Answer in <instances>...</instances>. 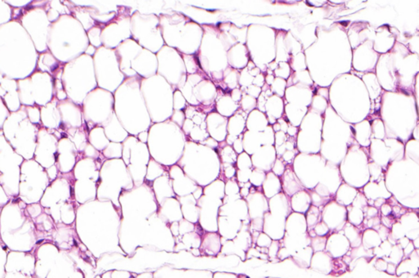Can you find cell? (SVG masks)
<instances>
[{"instance_id": "1", "label": "cell", "mask_w": 419, "mask_h": 278, "mask_svg": "<svg viewBox=\"0 0 419 278\" xmlns=\"http://www.w3.org/2000/svg\"><path fill=\"white\" fill-rule=\"evenodd\" d=\"M322 221L329 228V234L342 231L347 223L346 207L338 204L335 200L324 205L321 211Z\"/></svg>"}, {"instance_id": "2", "label": "cell", "mask_w": 419, "mask_h": 278, "mask_svg": "<svg viewBox=\"0 0 419 278\" xmlns=\"http://www.w3.org/2000/svg\"><path fill=\"white\" fill-rule=\"evenodd\" d=\"M248 204L250 219H264L266 213L269 212V200L260 191L251 192L245 198Z\"/></svg>"}, {"instance_id": "3", "label": "cell", "mask_w": 419, "mask_h": 278, "mask_svg": "<svg viewBox=\"0 0 419 278\" xmlns=\"http://www.w3.org/2000/svg\"><path fill=\"white\" fill-rule=\"evenodd\" d=\"M286 219V218L280 215L266 213L263 219V233L268 235L273 241H280L284 237Z\"/></svg>"}, {"instance_id": "4", "label": "cell", "mask_w": 419, "mask_h": 278, "mask_svg": "<svg viewBox=\"0 0 419 278\" xmlns=\"http://www.w3.org/2000/svg\"><path fill=\"white\" fill-rule=\"evenodd\" d=\"M350 249V242L344 234L340 233H332L327 237L325 249L333 259L343 257Z\"/></svg>"}, {"instance_id": "5", "label": "cell", "mask_w": 419, "mask_h": 278, "mask_svg": "<svg viewBox=\"0 0 419 278\" xmlns=\"http://www.w3.org/2000/svg\"><path fill=\"white\" fill-rule=\"evenodd\" d=\"M311 241V238L307 233L292 235L285 233L284 237H282V239H281L279 242L280 247L286 248L293 256L299 250L310 246Z\"/></svg>"}, {"instance_id": "6", "label": "cell", "mask_w": 419, "mask_h": 278, "mask_svg": "<svg viewBox=\"0 0 419 278\" xmlns=\"http://www.w3.org/2000/svg\"><path fill=\"white\" fill-rule=\"evenodd\" d=\"M219 215L233 217L239 220L251 222L248 214V204L244 199H238L232 202L226 203L219 208Z\"/></svg>"}, {"instance_id": "7", "label": "cell", "mask_w": 419, "mask_h": 278, "mask_svg": "<svg viewBox=\"0 0 419 278\" xmlns=\"http://www.w3.org/2000/svg\"><path fill=\"white\" fill-rule=\"evenodd\" d=\"M269 212L288 218L293 212L291 207L290 197L280 192L269 199Z\"/></svg>"}, {"instance_id": "8", "label": "cell", "mask_w": 419, "mask_h": 278, "mask_svg": "<svg viewBox=\"0 0 419 278\" xmlns=\"http://www.w3.org/2000/svg\"><path fill=\"white\" fill-rule=\"evenodd\" d=\"M398 222L402 225L405 231V237L410 241L419 237V219L417 211L405 213L400 217Z\"/></svg>"}, {"instance_id": "9", "label": "cell", "mask_w": 419, "mask_h": 278, "mask_svg": "<svg viewBox=\"0 0 419 278\" xmlns=\"http://www.w3.org/2000/svg\"><path fill=\"white\" fill-rule=\"evenodd\" d=\"M334 259L325 251L315 252L311 259L310 268L315 272L329 275L333 268Z\"/></svg>"}, {"instance_id": "10", "label": "cell", "mask_w": 419, "mask_h": 278, "mask_svg": "<svg viewBox=\"0 0 419 278\" xmlns=\"http://www.w3.org/2000/svg\"><path fill=\"white\" fill-rule=\"evenodd\" d=\"M285 233L288 234H301L307 233L306 220L305 215L293 212L286 219Z\"/></svg>"}, {"instance_id": "11", "label": "cell", "mask_w": 419, "mask_h": 278, "mask_svg": "<svg viewBox=\"0 0 419 278\" xmlns=\"http://www.w3.org/2000/svg\"><path fill=\"white\" fill-rule=\"evenodd\" d=\"M419 268L418 249H414L409 257L404 258L402 261L396 267L395 275L400 276L402 274L410 273L411 275H417Z\"/></svg>"}, {"instance_id": "12", "label": "cell", "mask_w": 419, "mask_h": 278, "mask_svg": "<svg viewBox=\"0 0 419 278\" xmlns=\"http://www.w3.org/2000/svg\"><path fill=\"white\" fill-rule=\"evenodd\" d=\"M291 207L293 212L305 215L311 205V199L309 192L305 190L300 191L290 197Z\"/></svg>"}, {"instance_id": "13", "label": "cell", "mask_w": 419, "mask_h": 278, "mask_svg": "<svg viewBox=\"0 0 419 278\" xmlns=\"http://www.w3.org/2000/svg\"><path fill=\"white\" fill-rule=\"evenodd\" d=\"M304 188H305L292 170H288L285 172L282 179V190L285 195L291 197L300 191L304 190Z\"/></svg>"}, {"instance_id": "14", "label": "cell", "mask_w": 419, "mask_h": 278, "mask_svg": "<svg viewBox=\"0 0 419 278\" xmlns=\"http://www.w3.org/2000/svg\"><path fill=\"white\" fill-rule=\"evenodd\" d=\"M342 230L344 235L350 242V248L359 247L362 245L363 231L359 227L353 226L347 222Z\"/></svg>"}, {"instance_id": "15", "label": "cell", "mask_w": 419, "mask_h": 278, "mask_svg": "<svg viewBox=\"0 0 419 278\" xmlns=\"http://www.w3.org/2000/svg\"><path fill=\"white\" fill-rule=\"evenodd\" d=\"M358 192L349 186H342L338 189L335 195V200L338 204L346 207L352 204Z\"/></svg>"}, {"instance_id": "16", "label": "cell", "mask_w": 419, "mask_h": 278, "mask_svg": "<svg viewBox=\"0 0 419 278\" xmlns=\"http://www.w3.org/2000/svg\"><path fill=\"white\" fill-rule=\"evenodd\" d=\"M313 249L311 246H307L299 250L292 256L295 264L301 268H309L311 266V259L313 256Z\"/></svg>"}, {"instance_id": "17", "label": "cell", "mask_w": 419, "mask_h": 278, "mask_svg": "<svg viewBox=\"0 0 419 278\" xmlns=\"http://www.w3.org/2000/svg\"><path fill=\"white\" fill-rule=\"evenodd\" d=\"M383 241L381 240L378 231L373 229L367 228L363 231L362 245L365 249H372L378 247Z\"/></svg>"}, {"instance_id": "18", "label": "cell", "mask_w": 419, "mask_h": 278, "mask_svg": "<svg viewBox=\"0 0 419 278\" xmlns=\"http://www.w3.org/2000/svg\"><path fill=\"white\" fill-rule=\"evenodd\" d=\"M305 220H306L307 231L314 229V227L322 221L321 211L318 207L314 206L311 204L309 210L305 213Z\"/></svg>"}, {"instance_id": "19", "label": "cell", "mask_w": 419, "mask_h": 278, "mask_svg": "<svg viewBox=\"0 0 419 278\" xmlns=\"http://www.w3.org/2000/svg\"><path fill=\"white\" fill-rule=\"evenodd\" d=\"M347 211V222L353 226L359 227L362 224L364 219L363 211L360 208L353 206L352 204L346 206Z\"/></svg>"}, {"instance_id": "20", "label": "cell", "mask_w": 419, "mask_h": 278, "mask_svg": "<svg viewBox=\"0 0 419 278\" xmlns=\"http://www.w3.org/2000/svg\"><path fill=\"white\" fill-rule=\"evenodd\" d=\"M270 178V177H269ZM263 194L264 195L266 198L270 199L272 198L273 196H276L277 194L278 193H280L282 192V187H281L280 182H279V180H278L275 183L274 182H271L270 179L266 180V182H264V185H263Z\"/></svg>"}, {"instance_id": "21", "label": "cell", "mask_w": 419, "mask_h": 278, "mask_svg": "<svg viewBox=\"0 0 419 278\" xmlns=\"http://www.w3.org/2000/svg\"><path fill=\"white\" fill-rule=\"evenodd\" d=\"M404 258L403 249L401 248L399 244L393 245L392 249H391V253L389 254L388 257L383 258V260L387 263H391V264L398 265V264L402 261Z\"/></svg>"}, {"instance_id": "22", "label": "cell", "mask_w": 419, "mask_h": 278, "mask_svg": "<svg viewBox=\"0 0 419 278\" xmlns=\"http://www.w3.org/2000/svg\"><path fill=\"white\" fill-rule=\"evenodd\" d=\"M393 245L389 242L387 240L383 241L381 245L378 247L372 249V253L376 259H383L385 257H388L391 253Z\"/></svg>"}, {"instance_id": "23", "label": "cell", "mask_w": 419, "mask_h": 278, "mask_svg": "<svg viewBox=\"0 0 419 278\" xmlns=\"http://www.w3.org/2000/svg\"><path fill=\"white\" fill-rule=\"evenodd\" d=\"M309 192L310 196H311V204L314 206L318 207L320 211H322L324 205L333 200V199L330 198V197H323V196H319L315 192Z\"/></svg>"}, {"instance_id": "24", "label": "cell", "mask_w": 419, "mask_h": 278, "mask_svg": "<svg viewBox=\"0 0 419 278\" xmlns=\"http://www.w3.org/2000/svg\"><path fill=\"white\" fill-rule=\"evenodd\" d=\"M348 268H349V267L344 263L342 258L334 259L333 268H332V272L330 274L333 276H338L347 272Z\"/></svg>"}, {"instance_id": "25", "label": "cell", "mask_w": 419, "mask_h": 278, "mask_svg": "<svg viewBox=\"0 0 419 278\" xmlns=\"http://www.w3.org/2000/svg\"><path fill=\"white\" fill-rule=\"evenodd\" d=\"M327 238V236H323V237L316 236L314 238H311L310 246L313 249L314 253L315 252L324 251Z\"/></svg>"}, {"instance_id": "26", "label": "cell", "mask_w": 419, "mask_h": 278, "mask_svg": "<svg viewBox=\"0 0 419 278\" xmlns=\"http://www.w3.org/2000/svg\"><path fill=\"white\" fill-rule=\"evenodd\" d=\"M391 234L394 239L398 240L405 237V231L402 225L399 222H395L391 228Z\"/></svg>"}, {"instance_id": "27", "label": "cell", "mask_w": 419, "mask_h": 278, "mask_svg": "<svg viewBox=\"0 0 419 278\" xmlns=\"http://www.w3.org/2000/svg\"><path fill=\"white\" fill-rule=\"evenodd\" d=\"M351 204L353 206L356 207V208H360L362 211H364V208H366L367 206H368V200H367L365 196H364L363 193H360V192L357 193L356 198L354 199Z\"/></svg>"}, {"instance_id": "28", "label": "cell", "mask_w": 419, "mask_h": 278, "mask_svg": "<svg viewBox=\"0 0 419 278\" xmlns=\"http://www.w3.org/2000/svg\"><path fill=\"white\" fill-rule=\"evenodd\" d=\"M272 241L273 240L268 235H266V233L262 231L258 237L257 240H256V245H257L259 247L269 248L272 243Z\"/></svg>"}, {"instance_id": "29", "label": "cell", "mask_w": 419, "mask_h": 278, "mask_svg": "<svg viewBox=\"0 0 419 278\" xmlns=\"http://www.w3.org/2000/svg\"><path fill=\"white\" fill-rule=\"evenodd\" d=\"M279 249H280V242H279V241H272V243L268 248L269 260L276 259Z\"/></svg>"}, {"instance_id": "30", "label": "cell", "mask_w": 419, "mask_h": 278, "mask_svg": "<svg viewBox=\"0 0 419 278\" xmlns=\"http://www.w3.org/2000/svg\"><path fill=\"white\" fill-rule=\"evenodd\" d=\"M316 235L319 237H323V236L329 235V228L327 227V225L323 223V221L319 222L315 227H314Z\"/></svg>"}, {"instance_id": "31", "label": "cell", "mask_w": 419, "mask_h": 278, "mask_svg": "<svg viewBox=\"0 0 419 278\" xmlns=\"http://www.w3.org/2000/svg\"><path fill=\"white\" fill-rule=\"evenodd\" d=\"M381 214L379 211V216L373 217L372 219H368L367 221L366 227L367 228L373 229L375 231H378L381 226Z\"/></svg>"}, {"instance_id": "32", "label": "cell", "mask_w": 419, "mask_h": 278, "mask_svg": "<svg viewBox=\"0 0 419 278\" xmlns=\"http://www.w3.org/2000/svg\"><path fill=\"white\" fill-rule=\"evenodd\" d=\"M380 218L381 224L383 225V226H385V227L389 229H391L393 224H394L395 222H397L396 218H395L392 215H389V216H383V215H381Z\"/></svg>"}, {"instance_id": "33", "label": "cell", "mask_w": 419, "mask_h": 278, "mask_svg": "<svg viewBox=\"0 0 419 278\" xmlns=\"http://www.w3.org/2000/svg\"><path fill=\"white\" fill-rule=\"evenodd\" d=\"M363 213H364V219H372L373 217L379 216V210L373 206H367L366 208H364Z\"/></svg>"}, {"instance_id": "34", "label": "cell", "mask_w": 419, "mask_h": 278, "mask_svg": "<svg viewBox=\"0 0 419 278\" xmlns=\"http://www.w3.org/2000/svg\"><path fill=\"white\" fill-rule=\"evenodd\" d=\"M248 258L251 257H256L259 258L260 260H264L267 261L269 260V257L267 254H264V253H260V252L256 250V248H252V249H249V251H248Z\"/></svg>"}, {"instance_id": "35", "label": "cell", "mask_w": 419, "mask_h": 278, "mask_svg": "<svg viewBox=\"0 0 419 278\" xmlns=\"http://www.w3.org/2000/svg\"><path fill=\"white\" fill-rule=\"evenodd\" d=\"M377 231L379 233V237H380L382 241H384L387 240L389 234L391 233V229L387 228V227H385L383 225L381 224L380 227H379V230Z\"/></svg>"}, {"instance_id": "36", "label": "cell", "mask_w": 419, "mask_h": 278, "mask_svg": "<svg viewBox=\"0 0 419 278\" xmlns=\"http://www.w3.org/2000/svg\"><path fill=\"white\" fill-rule=\"evenodd\" d=\"M387 262L385 261L383 259H376V261L374 263V267L377 270H379L380 272H386L387 267Z\"/></svg>"}, {"instance_id": "37", "label": "cell", "mask_w": 419, "mask_h": 278, "mask_svg": "<svg viewBox=\"0 0 419 278\" xmlns=\"http://www.w3.org/2000/svg\"><path fill=\"white\" fill-rule=\"evenodd\" d=\"M291 257H292V254L286 248L280 247V249L278 250V254H277V258H278V260L281 261V260H285Z\"/></svg>"}, {"instance_id": "38", "label": "cell", "mask_w": 419, "mask_h": 278, "mask_svg": "<svg viewBox=\"0 0 419 278\" xmlns=\"http://www.w3.org/2000/svg\"><path fill=\"white\" fill-rule=\"evenodd\" d=\"M380 211L381 215H383V216H389V215H391V214H392V208H391L390 204L386 202L380 207V211Z\"/></svg>"}, {"instance_id": "39", "label": "cell", "mask_w": 419, "mask_h": 278, "mask_svg": "<svg viewBox=\"0 0 419 278\" xmlns=\"http://www.w3.org/2000/svg\"><path fill=\"white\" fill-rule=\"evenodd\" d=\"M414 249H415V248H414V246H413V242H412V241H410V242L408 244L407 246L403 249L404 258L409 257V254H410V253H411L414 250Z\"/></svg>"}, {"instance_id": "40", "label": "cell", "mask_w": 419, "mask_h": 278, "mask_svg": "<svg viewBox=\"0 0 419 278\" xmlns=\"http://www.w3.org/2000/svg\"><path fill=\"white\" fill-rule=\"evenodd\" d=\"M396 267L397 266L395 265V264L388 263L386 272L390 274V275H395V273H396Z\"/></svg>"}, {"instance_id": "41", "label": "cell", "mask_w": 419, "mask_h": 278, "mask_svg": "<svg viewBox=\"0 0 419 278\" xmlns=\"http://www.w3.org/2000/svg\"><path fill=\"white\" fill-rule=\"evenodd\" d=\"M410 242V240L408 239L407 237H405L403 238H401V239L398 240L397 241V244H399L401 245V248L404 249V248L406 247L407 246L408 244Z\"/></svg>"}, {"instance_id": "42", "label": "cell", "mask_w": 419, "mask_h": 278, "mask_svg": "<svg viewBox=\"0 0 419 278\" xmlns=\"http://www.w3.org/2000/svg\"><path fill=\"white\" fill-rule=\"evenodd\" d=\"M386 202H387V200H385V199H377V200H374V204H373V207H375V208H380V207Z\"/></svg>"}, {"instance_id": "43", "label": "cell", "mask_w": 419, "mask_h": 278, "mask_svg": "<svg viewBox=\"0 0 419 278\" xmlns=\"http://www.w3.org/2000/svg\"><path fill=\"white\" fill-rule=\"evenodd\" d=\"M241 278H249V277H248V276H241Z\"/></svg>"}, {"instance_id": "44", "label": "cell", "mask_w": 419, "mask_h": 278, "mask_svg": "<svg viewBox=\"0 0 419 278\" xmlns=\"http://www.w3.org/2000/svg\"><path fill=\"white\" fill-rule=\"evenodd\" d=\"M268 278H274V277H268Z\"/></svg>"}]
</instances>
